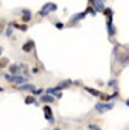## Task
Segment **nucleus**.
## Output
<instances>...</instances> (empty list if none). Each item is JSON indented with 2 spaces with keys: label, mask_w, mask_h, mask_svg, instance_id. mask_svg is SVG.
I'll return each instance as SVG.
<instances>
[{
  "label": "nucleus",
  "mask_w": 129,
  "mask_h": 130,
  "mask_svg": "<svg viewBox=\"0 0 129 130\" xmlns=\"http://www.w3.org/2000/svg\"><path fill=\"white\" fill-rule=\"evenodd\" d=\"M126 106H129V99H128V101H126Z\"/></svg>",
  "instance_id": "obj_24"
},
{
  "label": "nucleus",
  "mask_w": 129,
  "mask_h": 130,
  "mask_svg": "<svg viewBox=\"0 0 129 130\" xmlns=\"http://www.w3.org/2000/svg\"><path fill=\"white\" fill-rule=\"evenodd\" d=\"M102 13H104V16H107L108 19H112V16H113V10H112V9H105V10L102 11Z\"/></svg>",
  "instance_id": "obj_14"
},
{
  "label": "nucleus",
  "mask_w": 129,
  "mask_h": 130,
  "mask_svg": "<svg viewBox=\"0 0 129 130\" xmlns=\"http://www.w3.org/2000/svg\"><path fill=\"white\" fill-rule=\"evenodd\" d=\"M55 27H57L58 30H62V28H64V24H62V23H55Z\"/></svg>",
  "instance_id": "obj_20"
},
{
  "label": "nucleus",
  "mask_w": 129,
  "mask_h": 130,
  "mask_svg": "<svg viewBox=\"0 0 129 130\" xmlns=\"http://www.w3.org/2000/svg\"><path fill=\"white\" fill-rule=\"evenodd\" d=\"M41 89H36V91H34V92H33V96H36V95H40V93H41Z\"/></svg>",
  "instance_id": "obj_21"
},
{
  "label": "nucleus",
  "mask_w": 129,
  "mask_h": 130,
  "mask_svg": "<svg viewBox=\"0 0 129 130\" xmlns=\"http://www.w3.org/2000/svg\"><path fill=\"white\" fill-rule=\"evenodd\" d=\"M115 84H116L115 81H109L108 82V86H115Z\"/></svg>",
  "instance_id": "obj_22"
},
{
  "label": "nucleus",
  "mask_w": 129,
  "mask_h": 130,
  "mask_svg": "<svg viewBox=\"0 0 129 130\" xmlns=\"http://www.w3.org/2000/svg\"><path fill=\"white\" fill-rule=\"evenodd\" d=\"M40 99H41V102L43 103H53V102L55 101V98L53 96V95H50V93H47V95H43V96H40Z\"/></svg>",
  "instance_id": "obj_7"
},
{
  "label": "nucleus",
  "mask_w": 129,
  "mask_h": 130,
  "mask_svg": "<svg viewBox=\"0 0 129 130\" xmlns=\"http://www.w3.org/2000/svg\"><path fill=\"white\" fill-rule=\"evenodd\" d=\"M85 91H87L88 93H91L92 96H99V98L104 96V95L101 93V91H98V89H94V88H89V86H85Z\"/></svg>",
  "instance_id": "obj_9"
},
{
  "label": "nucleus",
  "mask_w": 129,
  "mask_h": 130,
  "mask_svg": "<svg viewBox=\"0 0 129 130\" xmlns=\"http://www.w3.org/2000/svg\"><path fill=\"white\" fill-rule=\"evenodd\" d=\"M9 65V58H0V68H4Z\"/></svg>",
  "instance_id": "obj_16"
},
{
  "label": "nucleus",
  "mask_w": 129,
  "mask_h": 130,
  "mask_svg": "<svg viewBox=\"0 0 129 130\" xmlns=\"http://www.w3.org/2000/svg\"><path fill=\"white\" fill-rule=\"evenodd\" d=\"M24 102H26V105H31L36 102V99H34V96H27L26 99H24Z\"/></svg>",
  "instance_id": "obj_17"
},
{
  "label": "nucleus",
  "mask_w": 129,
  "mask_h": 130,
  "mask_svg": "<svg viewBox=\"0 0 129 130\" xmlns=\"http://www.w3.org/2000/svg\"><path fill=\"white\" fill-rule=\"evenodd\" d=\"M89 2H92V3H94V0H89Z\"/></svg>",
  "instance_id": "obj_27"
},
{
  "label": "nucleus",
  "mask_w": 129,
  "mask_h": 130,
  "mask_svg": "<svg viewBox=\"0 0 129 130\" xmlns=\"http://www.w3.org/2000/svg\"><path fill=\"white\" fill-rule=\"evenodd\" d=\"M4 79L9 82H13V84H23V82H26L27 78H24V76H21V75H11V74H6L4 75Z\"/></svg>",
  "instance_id": "obj_2"
},
{
  "label": "nucleus",
  "mask_w": 129,
  "mask_h": 130,
  "mask_svg": "<svg viewBox=\"0 0 129 130\" xmlns=\"http://www.w3.org/2000/svg\"><path fill=\"white\" fill-rule=\"evenodd\" d=\"M17 91H31L34 92L36 91V88H34V85L33 84H24V85H17L16 86Z\"/></svg>",
  "instance_id": "obj_5"
},
{
  "label": "nucleus",
  "mask_w": 129,
  "mask_h": 130,
  "mask_svg": "<svg viewBox=\"0 0 129 130\" xmlns=\"http://www.w3.org/2000/svg\"><path fill=\"white\" fill-rule=\"evenodd\" d=\"M0 55H2V48H0Z\"/></svg>",
  "instance_id": "obj_26"
},
{
  "label": "nucleus",
  "mask_w": 129,
  "mask_h": 130,
  "mask_svg": "<svg viewBox=\"0 0 129 130\" xmlns=\"http://www.w3.org/2000/svg\"><path fill=\"white\" fill-rule=\"evenodd\" d=\"M57 10V4L55 3H51V2H48V3H45L44 6H43V9L38 11V16H47V14L53 13V11H55Z\"/></svg>",
  "instance_id": "obj_1"
},
{
  "label": "nucleus",
  "mask_w": 129,
  "mask_h": 130,
  "mask_svg": "<svg viewBox=\"0 0 129 130\" xmlns=\"http://www.w3.org/2000/svg\"><path fill=\"white\" fill-rule=\"evenodd\" d=\"M21 13H23L21 20L24 21V23H27V21H30V20H31V14H30V11H29V10H23Z\"/></svg>",
  "instance_id": "obj_11"
},
{
  "label": "nucleus",
  "mask_w": 129,
  "mask_h": 130,
  "mask_svg": "<svg viewBox=\"0 0 129 130\" xmlns=\"http://www.w3.org/2000/svg\"><path fill=\"white\" fill-rule=\"evenodd\" d=\"M101 2H105V0H101Z\"/></svg>",
  "instance_id": "obj_29"
},
{
  "label": "nucleus",
  "mask_w": 129,
  "mask_h": 130,
  "mask_svg": "<svg viewBox=\"0 0 129 130\" xmlns=\"http://www.w3.org/2000/svg\"><path fill=\"white\" fill-rule=\"evenodd\" d=\"M43 112H44V116H45V119H47V122L53 123V122H54V116H53L51 107H50L48 105H44V106H43Z\"/></svg>",
  "instance_id": "obj_4"
},
{
  "label": "nucleus",
  "mask_w": 129,
  "mask_h": 130,
  "mask_svg": "<svg viewBox=\"0 0 129 130\" xmlns=\"http://www.w3.org/2000/svg\"><path fill=\"white\" fill-rule=\"evenodd\" d=\"M11 32H13V28H10L9 27V30H7V36H11Z\"/></svg>",
  "instance_id": "obj_23"
},
{
  "label": "nucleus",
  "mask_w": 129,
  "mask_h": 130,
  "mask_svg": "<svg viewBox=\"0 0 129 130\" xmlns=\"http://www.w3.org/2000/svg\"><path fill=\"white\" fill-rule=\"evenodd\" d=\"M112 109H113V103H108V102H99V103L95 105V110L101 112V113L107 110H112Z\"/></svg>",
  "instance_id": "obj_3"
},
{
  "label": "nucleus",
  "mask_w": 129,
  "mask_h": 130,
  "mask_svg": "<svg viewBox=\"0 0 129 130\" xmlns=\"http://www.w3.org/2000/svg\"><path fill=\"white\" fill-rule=\"evenodd\" d=\"M107 27H108V32H109V36H113V34H115V27H113V24H112V19H108Z\"/></svg>",
  "instance_id": "obj_10"
},
{
  "label": "nucleus",
  "mask_w": 129,
  "mask_h": 130,
  "mask_svg": "<svg viewBox=\"0 0 129 130\" xmlns=\"http://www.w3.org/2000/svg\"><path fill=\"white\" fill-rule=\"evenodd\" d=\"M85 16H87V13H85V11H82V13H78V14H74V16H72V19H71V21H77V20H82Z\"/></svg>",
  "instance_id": "obj_13"
},
{
  "label": "nucleus",
  "mask_w": 129,
  "mask_h": 130,
  "mask_svg": "<svg viewBox=\"0 0 129 130\" xmlns=\"http://www.w3.org/2000/svg\"><path fill=\"white\" fill-rule=\"evenodd\" d=\"M54 130H60V129H54Z\"/></svg>",
  "instance_id": "obj_28"
},
{
  "label": "nucleus",
  "mask_w": 129,
  "mask_h": 130,
  "mask_svg": "<svg viewBox=\"0 0 129 130\" xmlns=\"http://www.w3.org/2000/svg\"><path fill=\"white\" fill-rule=\"evenodd\" d=\"M94 7H95V9L97 10H99V11H104V2H101V0H94Z\"/></svg>",
  "instance_id": "obj_12"
},
{
  "label": "nucleus",
  "mask_w": 129,
  "mask_h": 130,
  "mask_svg": "<svg viewBox=\"0 0 129 130\" xmlns=\"http://www.w3.org/2000/svg\"><path fill=\"white\" fill-rule=\"evenodd\" d=\"M2 91H3V88H2V86H0V92H2Z\"/></svg>",
  "instance_id": "obj_25"
},
{
  "label": "nucleus",
  "mask_w": 129,
  "mask_h": 130,
  "mask_svg": "<svg viewBox=\"0 0 129 130\" xmlns=\"http://www.w3.org/2000/svg\"><path fill=\"white\" fill-rule=\"evenodd\" d=\"M33 48H34V41H33V40H27V42L23 45V51L24 52L33 51Z\"/></svg>",
  "instance_id": "obj_8"
},
{
  "label": "nucleus",
  "mask_w": 129,
  "mask_h": 130,
  "mask_svg": "<svg viewBox=\"0 0 129 130\" xmlns=\"http://www.w3.org/2000/svg\"><path fill=\"white\" fill-rule=\"evenodd\" d=\"M85 13H91V14H92V16H95V14H97V11H95V10H94L92 9V7H88V9H87V11H85Z\"/></svg>",
  "instance_id": "obj_18"
},
{
  "label": "nucleus",
  "mask_w": 129,
  "mask_h": 130,
  "mask_svg": "<svg viewBox=\"0 0 129 130\" xmlns=\"http://www.w3.org/2000/svg\"><path fill=\"white\" fill-rule=\"evenodd\" d=\"M88 129H89V130H101V127L95 126V124H89V126H88Z\"/></svg>",
  "instance_id": "obj_19"
},
{
  "label": "nucleus",
  "mask_w": 129,
  "mask_h": 130,
  "mask_svg": "<svg viewBox=\"0 0 129 130\" xmlns=\"http://www.w3.org/2000/svg\"><path fill=\"white\" fill-rule=\"evenodd\" d=\"M0 34H2V31H0Z\"/></svg>",
  "instance_id": "obj_30"
},
{
  "label": "nucleus",
  "mask_w": 129,
  "mask_h": 130,
  "mask_svg": "<svg viewBox=\"0 0 129 130\" xmlns=\"http://www.w3.org/2000/svg\"><path fill=\"white\" fill-rule=\"evenodd\" d=\"M11 26L16 27L17 30H21V31H26V30H27V26H26V24H17V23H13Z\"/></svg>",
  "instance_id": "obj_15"
},
{
  "label": "nucleus",
  "mask_w": 129,
  "mask_h": 130,
  "mask_svg": "<svg viewBox=\"0 0 129 130\" xmlns=\"http://www.w3.org/2000/svg\"><path fill=\"white\" fill-rule=\"evenodd\" d=\"M9 69H10V74L11 75H21V65L13 64L9 67Z\"/></svg>",
  "instance_id": "obj_6"
}]
</instances>
